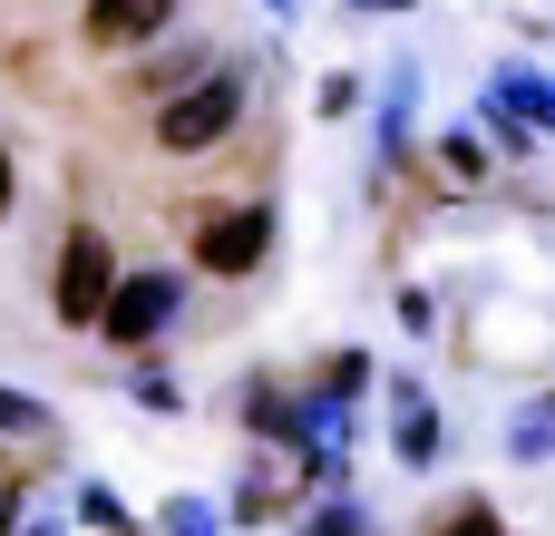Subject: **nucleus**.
Listing matches in <instances>:
<instances>
[{
    "mask_svg": "<svg viewBox=\"0 0 555 536\" xmlns=\"http://www.w3.org/2000/svg\"><path fill=\"white\" fill-rule=\"evenodd\" d=\"M263 59H273V49H224L205 78H185L176 98H156V107H146V146H156V156H176V166H195V156L234 146V137H244V117H254Z\"/></svg>",
    "mask_w": 555,
    "mask_h": 536,
    "instance_id": "f257e3e1",
    "label": "nucleus"
},
{
    "mask_svg": "<svg viewBox=\"0 0 555 536\" xmlns=\"http://www.w3.org/2000/svg\"><path fill=\"white\" fill-rule=\"evenodd\" d=\"M283 244V205L273 195H215L185 205V273L195 283H254Z\"/></svg>",
    "mask_w": 555,
    "mask_h": 536,
    "instance_id": "f03ea898",
    "label": "nucleus"
},
{
    "mask_svg": "<svg viewBox=\"0 0 555 536\" xmlns=\"http://www.w3.org/2000/svg\"><path fill=\"white\" fill-rule=\"evenodd\" d=\"M185 293H195L185 264H127L117 293H107V312H98V342H107V352H156V342L185 322Z\"/></svg>",
    "mask_w": 555,
    "mask_h": 536,
    "instance_id": "7ed1b4c3",
    "label": "nucleus"
},
{
    "mask_svg": "<svg viewBox=\"0 0 555 536\" xmlns=\"http://www.w3.org/2000/svg\"><path fill=\"white\" fill-rule=\"evenodd\" d=\"M117 244H107V225H68L59 234V264H49V322L59 332H98V312H107V293H117Z\"/></svg>",
    "mask_w": 555,
    "mask_h": 536,
    "instance_id": "20e7f679",
    "label": "nucleus"
},
{
    "mask_svg": "<svg viewBox=\"0 0 555 536\" xmlns=\"http://www.w3.org/2000/svg\"><path fill=\"white\" fill-rule=\"evenodd\" d=\"M420 59H390L380 68V88H371V186L380 176H400L410 156H420Z\"/></svg>",
    "mask_w": 555,
    "mask_h": 536,
    "instance_id": "39448f33",
    "label": "nucleus"
},
{
    "mask_svg": "<svg viewBox=\"0 0 555 536\" xmlns=\"http://www.w3.org/2000/svg\"><path fill=\"white\" fill-rule=\"evenodd\" d=\"M312 508V488H302V459L293 449H263V439H244V478H234V527H283V518H302Z\"/></svg>",
    "mask_w": 555,
    "mask_h": 536,
    "instance_id": "423d86ee",
    "label": "nucleus"
},
{
    "mask_svg": "<svg viewBox=\"0 0 555 536\" xmlns=\"http://www.w3.org/2000/svg\"><path fill=\"white\" fill-rule=\"evenodd\" d=\"M176 10H185V0H78V49L127 59V49L166 39V29H176Z\"/></svg>",
    "mask_w": 555,
    "mask_h": 536,
    "instance_id": "0eeeda50",
    "label": "nucleus"
},
{
    "mask_svg": "<svg viewBox=\"0 0 555 536\" xmlns=\"http://www.w3.org/2000/svg\"><path fill=\"white\" fill-rule=\"evenodd\" d=\"M390 459L400 469H439L449 459V420H439L420 371H390Z\"/></svg>",
    "mask_w": 555,
    "mask_h": 536,
    "instance_id": "6e6552de",
    "label": "nucleus"
},
{
    "mask_svg": "<svg viewBox=\"0 0 555 536\" xmlns=\"http://www.w3.org/2000/svg\"><path fill=\"white\" fill-rule=\"evenodd\" d=\"M234 420H244V439H263V449H302V439H312L302 391L273 381V371H244V381H234Z\"/></svg>",
    "mask_w": 555,
    "mask_h": 536,
    "instance_id": "1a4fd4ad",
    "label": "nucleus"
},
{
    "mask_svg": "<svg viewBox=\"0 0 555 536\" xmlns=\"http://www.w3.org/2000/svg\"><path fill=\"white\" fill-rule=\"evenodd\" d=\"M146 49H156V59L137 68V88H146V107H156V98H176L185 78H205V68L224 59V49L205 39V29H166V39H146Z\"/></svg>",
    "mask_w": 555,
    "mask_h": 536,
    "instance_id": "9d476101",
    "label": "nucleus"
},
{
    "mask_svg": "<svg viewBox=\"0 0 555 536\" xmlns=\"http://www.w3.org/2000/svg\"><path fill=\"white\" fill-rule=\"evenodd\" d=\"M488 88H498V98H507V107H517V117H527V127H537V137L555 146V68H527V59H498V78H488Z\"/></svg>",
    "mask_w": 555,
    "mask_h": 536,
    "instance_id": "9b49d317",
    "label": "nucleus"
},
{
    "mask_svg": "<svg viewBox=\"0 0 555 536\" xmlns=\"http://www.w3.org/2000/svg\"><path fill=\"white\" fill-rule=\"evenodd\" d=\"M468 117H478V137H488V156H507V166H527V156H546V137H537V127H527V117H517V107H507L498 88H478V107H468Z\"/></svg>",
    "mask_w": 555,
    "mask_h": 536,
    "instance_id": "f8f14e48",
    "label": "nucleus"
},
{
    "mask_svg": "<svg viewBox=\"0 0 555 536\" xmlns=\"http://www.w3.org/2000/svg\"><path fill=\"white\" fill-rule=\"evenodd\" d=\"M507 459H517V469H546L555 459V391H527V400L507 410Z\"/></svg>",
    "mask_w": 555,
    "mask_h": 536,
    "instance_id": "ddd939ff",
    "label": "nucleus"
},
{
    "mask_svg": "<svg viewBox=\"0 0 555 536\" xmlns=\"http://www.w3.org/2000/svg\"><path fill=\"white\" fill-rule=\"evenodd\" d=\"M117 391H127L137 410H156V420H176V410H185V381H176V371H166L156 352H127V371H117Z\"/></svg>",
    "mask_w": 555,
    "mask_h": 536,
    "instance_id": "4468645a",
    "label": "nucleus"
},
{
    "mask_svg": "<svg viewBox=\"0 0 555 536\" xmlns=\"http://www.w3.org/2000/svg\"><path fill=\"white\" fill-rule=\"evenodd\" d=\"M0 439H20V449H59V410H49L39 391L0 381Z\"/></svg>",
    "mask_w": 555,
    "mask_h": 536,
    "instance_id": "2eb2a0df",
    "label": "nucleus"
},
{
    "mask_svg": "<svg viewBox=\"0 0 555 536\" xmlns=\"http://www.w3.org/2000/svg\"><path fill=\"white\" fill-rule=\"evenodd\" d=\"M68 518H78L88 536H137V508H127V498H117L107 478H88V488L68 498Z\"/></svg>",
    "mask_w": 555,
    "mask_h": 536,
    "instance_id": "dca6fc26",
    "label": "nucleus"
},
{
    "mask_svg": "<svg viewBox=\"0 0 555 536\" xmlns=\"http://www.w3.org/2000/svg\"><path fill=\"white\" fill-rule=\"evenodd\" d=\"M439 166H449L459 186H488V176H498V156L478 146V117H459V127H439Z\"/></svg>",
    "mask_w": 555,
    "mask_h": 536,
    "instance_id": "f3484780",
    "label": "nucleus"
},
{
    "mask_svg": "<svg viewBox=\"0 0 555 536\" xmlns=\"http://www.w3.org/2000/svg\"><path fill=\"white\" fill-rule=\"evenodd\" d=\"M371 371H380V361H371L361 342H341V352H322V361H312V391H332V400H361V391H371Z\"/></svg>",
    "mask_w": 555,
    "mask_h": 536,
    "instance_id": "a211bd4d",
    "label": "nucleus"
},
{
    "mask_svg": "<svg viewBox=\"0 0 555 536\" xmlns=\"http://www.w3.org/2000/svg\"><path fill=\"white\" fill-rule=\"evenodd\" d=\"M293 536H371V508L341 488V498H312L302 518H293Z\"/></svg>",
    "mask_w": 555,
    "mask_h": 536,
    "instance_id": "6ab92c4d",
    "label": "nucleus"
},
{
    "mask_svg": "<svg viewBox=\"0 0 555 536\" xmlns=\"http://www.w3.org/2000/svg\"><path fill=\"white\" fill-rule=\"evenodd\" d=\"M156 527H166V536H224V527H234V518H224V508H215V498H195V488H176V498H166V518H156Z\"/></svg>",
    "mask_w": 555,
    "mask_h": 536,
    "instance_id": "aec40b11",
    "label": "nucleus"
},
{
    "mask_svg": "<svg viewBox=\"0 0 555 536\" xmlns=\"http://www.w3.org/2000/svg\"><path fill=\"white\" fill-rule=\"evenodd\" d=\"M361 98H371V88H361V68H322V78H312V117H351Z\"/></svg>",
    "mask_w": 555,
    "mask_h": 536,
    "instance_id": "412c9836",
    "label": "nucleus"
},
{
    "mask_svg": "<svg viewBox=\"0 0 555 536\" xmlns=\"http://www.w3.org/2000/svg\"><path fill=\"white\" fill-rule=\"evenodd\" d=\"M439 536H507V518H498V498H449Z\"/></svg>",
    "mask_w": 555,
    "mask_h": 536,
    "instance_id": "4be33fe9",
    "label": "nucleus"
},
{
    "mask_svg": "<svg viewBox=\"0 0 555 536\" xmlns=\"http://www.w3.org/2000/svg\"><path fill=\"white\" fill-rule=\"evenodd\" d=\"M390 312H400V332H439V303H429L420 283H400V293H390Z\"/></svg>",
    "mask_w": 555,
    "mask_h": 536,
    "instance_id": "5701e85b",
    "label": "nucleus"
},
{
    "mask_svg": "<svg viewBox=\"0 0 555 536\" xmlns=\"http://www.w3.org/2000/svg\"><path fill=\"white\" fill-rule=\"evenodd\" d=\"M10 215H20V156L0 146V225H10Z\"/></svg>",
    "mask_w": 555,
    "mask_h": 536,
    "instance_id": "b1692460",
    "label": "nucleus"
},
{
    "mask_svg": "<svg viewBox=\"0 0 555 536\" xmlns=\"http://www.w3.org/2000/svg\"><path fill=\"white\" fill-rule=\"evenodd\" d=\"M341 10H361V20H410L420 0H341Z\"/></svg>",
    "mask_w": 555,
    "mask_h": 536,
    "instance_id": "393cba45",
    "label": "nucleus"
},
{
    "mask_svg": "<svg viewBox=\"0 0 555 536\" xmlns=\"http://www.w3.org/2000/svg\"><path fill=\"white\" fill-rule=\"evenodd\" d=\"M20 518H29L20 508V478H0V536H20Z\"/></svg>",
    "mask_w": 555,
    "mask_h": 536,
    "instance_id": "a878e982",
    "label": "nucleus"
},
{
    "mask_svg": "<svg viewBox=\"0 0 555 536\" xmlns=\"http://www.w3.org/2000/svg\"><path fill=\"white\" fill-rule=\"evenodd\" d=\"M20 536H68V527L59 518H20Z\"/></svg>",
    "mask_w": 555,
    "mask_h": 536,
    "instance_id": "bb28decb",
    "label": "nucleus"
},
{
    "mask_svg": "<svg viewBox=\"0 0 555 536\" xmlns=\"http://www.w3.org/2000/svg\"><path fill=\"white\" fill-rule=\"evenodd\" d=\"M263 10H273V20H302V10H312V0H263Z\"/></svg>",
    "mask_w": 555,
    "mask_h": 536,
    "instance_id": "cd10ccee",
    "label": "nucleus"
},
{
    "mask_svg": "<svg viewBox=\"0 0 555 536\" xmlns=\"http://www.w3.org/2000/svg\"><path fill=\"white\" fill-rule=\"evenodd\" d=\"M0 478H10V439H0Z\"/></svg>",
    "mask_w": 555,
    "mask_h": 536,
    "instance_id": "c85d7f7f",
    "label": "nucleus"
}]
</instances>
